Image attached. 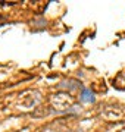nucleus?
<instances>
[{
    "label": "nucleus",
    "mask_w": 125,
    "mask_h": 132,
    "mask_svg": "<svg viewBox=\"0 0 125 132\" xmlns=\"http://www.w3.org/2000/svg\"><path fill=\"white\" fill-rule=\"evenodd\" d=\"M82 101H94V97H93V93L88 90H84V94H82Z\"/></svg>",
    "instance_id": "f257e3e1"
}]
</instances>
